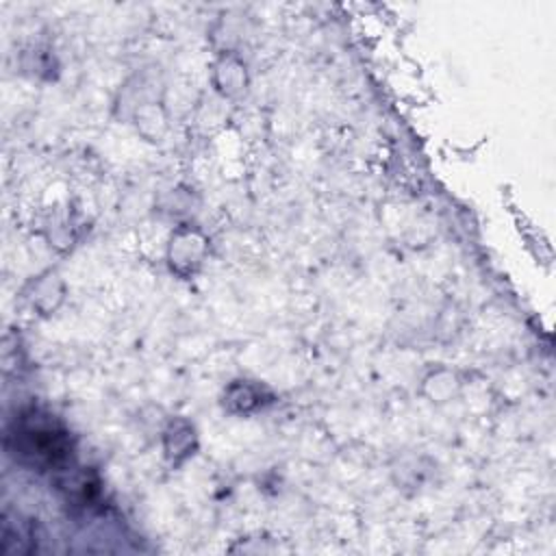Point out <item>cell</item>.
<instances>
[{"label": "cell", "mask_w": 556, "mask_h": 556, "mask_svg": "<svg viewBox=\"0 0 556 556\" xmlns=\"http://www.w3.org/2000/svg\"><path fill=\"white\" fill-rule=\"evenodd\" d=\"M9 439L15 441V454L20 452L37 465L56 463L65 456L67 450V441L50 415H41L37 410L22 415L20 421H15Z\"/></svg>", "instance_id": "1"}]
</instances>
